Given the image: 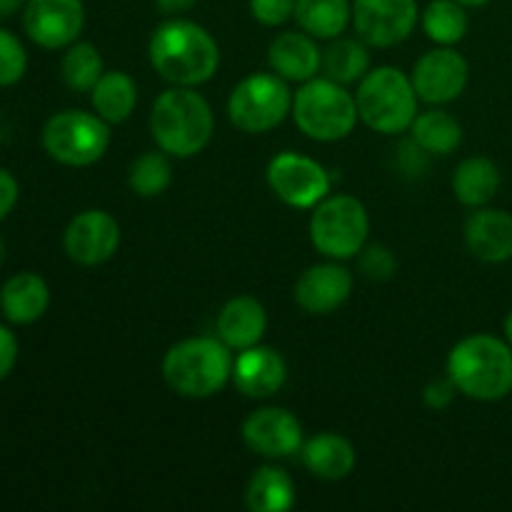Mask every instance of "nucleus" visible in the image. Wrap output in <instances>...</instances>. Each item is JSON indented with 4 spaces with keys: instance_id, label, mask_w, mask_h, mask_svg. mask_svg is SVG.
<instances>
[{
    "instance_id": "1",
    "label": "nucleus",
    "mask_w": 512,
    "mask_h": 512,
    "mask_svg": "<svg viewBox=\"0 0 512 512\" xmlns=\"http://www.w3.org/2000/svg\"><path fill=\"white\" fill-rule=\"evenodd\" d=\"M148 60L165 83L200 88L218 73L220 45L208 28L175 15L153 30L148 40Z\"/></svg>"
},
{
    "instance_id": "2",
    "label": "nucleus",
    "mask_w": 512,
    "mask_h": 512,
    "mask_svg": "<svg viewBox=\"0 0 512 512\" xmlns=\"http://www.w3.org/2000/svg\"><path fill=\"white\" fill-rule=\"evenodd\" d=\"M445 375L465 398L498 403L512 393V348L498 335H465L450 348Z\"/></svg>"
},
{
    "instance_id": "3",
    "label": "nucleus",
    "mask_w": 512,
    "mask_h": 512,
    "mask_svg": "<svg viewBox=\"0 0 512 512\" xmlns=\"http://www.w3.org/2000/svg\"><path fill=\"white\" fill-rule=\"evenodd\" d=\"M150 138L170 158L188 160L203 153L215 133V115L210 103L198 88L168 90L155 98L150 108Z\"/></svg>"
},
{
    "instance_id": "4",
    "label": "nucleus",
    "mask_w": 512,
    "mask_h": 512,
    "mask_svg": "<svg viewBox=\"0 0 512 512\" xmlns=\"http://www.w3.org/2000/svg\"><path fill=\"white\" fill-rule=\"evenodd\" d=\"M233 360V350L218 335H195L170 345L160 373L178 398L208 400L233 380Z\"/></svg>"
},
{
    "instance_id": "5",
    "label": "nucleus",
    "mask_w": 512,
    "mask_h": 512,
    "mask_svg": "<svg viewBox=\"0 0 512 512\" xmlns=\"http://www.w3.org/2000/svg\"><path fill=\"white\" fill-rule=\"evenodd\" d=\"M293 120L305 138L315 143H338L358 125V100L348 85L315 75L293 93Z\"/></svg>"
},
{
    "instance_id": "6",
    "label": "nucleus",
    "mask_w": 512,
    "mask_h": 512,
    "mask_svg": "<svg viewBox=\"0 0 512 512\" xmlns=\"http://www.w3.org/2000/svg\"><path fill=\"white\" fill-rule=\"evenodd\" d=\"M355 100L360 123L380 135H400L410 130L420 103L410 75L395 65L370 68L358 83Z\"/></svg>"
},
{
    "instance_id": "7",
    "label": "nucleus",
    "mask_w": 512,
    "mask_h": 512,
    "mask_svg": "<svg viewBox=\"0 0 512 512\" xmlns=\"http://www.w3.org/2000/svg\"><path fill=\"white\" fill-rule=\"evenodd\" d=\"M308 235L313 248L323 258L350 260L358 258L368 245L370 215L363 200L348 193H335L320 200L310 213Z\"/></svg>"
},
{
    "instance_id": "8",
    "label": "nucleus",
    "mask_w": 512,
    "mask_h": 512,
    "mask_svg": "<svg viewBox=\"0 0 512 512\" xmlns=\"http://www.w3.org/2000/svg\"><path fill=\"white\" fill-rule=\"evenodd\" d=\"M43 150L65 168H90L110 148V123L88 110H60L50 115L40 133Z\"/></svg>"
},
{
    "instance_id": "9",
    "label": "nucleus",
    "mask_w": 512,
    "mask_h": 512,
    "mask_svg": "<svg viewBox=\"0 0 512 512\" xmlns=\"http://www.w3.org/2000/svg\"><path fill=\"white\" fill-rule=\"evenodd\" d=\"M228 118L245 135H265L293 113V90L288 80L270 73H250L230 90Z\"/></svg>"
},
{
    "instance_id": "10",
    "label": "nucleus",
    "mask_w": 512,
    "mask_h": 512,
    "mask_svg": "<svg viewBox=\"0 0 512 512\" xmlns=\"http://www.w3.org/2000/svg\"><path fill=\"white\" fill-rule=\"evenodd\" d=\"M265 180L275 198L295 210H313L320 200L328 198L333 188L325 165L295 150L275 155L265 170Z\"/></svg>"
},
{
    "instance_id": "11",
    "label": "nucleus",
    "mask_w": 512,
    "mask_h": 512,
    "mask_svg": "<svg viewBox=\"0 0 512 512\" xmlns=\"http://www.w3.org/2000/svg\"><path fill=\"white\" fill-rule=\"evenodd\" d=\"M350 25L370 48H395L420 25L418 0H353Z\"/></svg>"
},
{
    "instance_id": "12",
    "label": "nucleus",
    "mask_w": 512,
    "mask_h": 512,
    "mask_svg": "<svg viewBox=\"0 0 512 512\" xmlns=\"http://www.w3.org/2000/svg\"><path fill=\"white\" fill-rule=\"evenodd\" d=\"M243 445L265 460H285L300 453L305 443L303 423L288 408L265 405L253 410L240 425Z\"/></svg>"
},
{
    "instance_id": "13",
    "label": "nucleus",
    "mask_w": 512,
    "mask_h": 512,
    "mask_svg": "<svg viewBox=\"0 0 512 512\" xmlns=\"http://www.w3.org/2000/svg\"><path fill=\"white\" fill-rule=\"evenodd\" d=\"M413 88L428 105H448L465 93L470 80V65L463 53L448 45H435L420 55L413 65Z\"/></svg>"
},
{
    "instance_id": "14",
    "label": "nucleus",
    "mask_w": 512,
    "mask_h": 512,
    "mask_svg": "<svg viewBox=\"0 0 512 512\" xmlns=\"http://www.w3.org/2000/svg\"><path fill=\"white\" fill-rule=\"evenodd\" d=\"M120 223L108 210L90 208L75 215L63 233V250L75 265L98 268L120 248Z\"/></svg>"
},
{
    "instance_id": "15",
    "label": "nucleus",
    "mask_w": 512,
    "mask_h": 512,
    "mask_svg": "<svg viewBox=\"0 0 512 512\" xmlns=\"http://www.w3.org/2000/svg\"><path fill=\"white\" fill-rule=\"evenodd\" d=\"M23 28L35 45L45 50H65L85 28L83 0H28L23 8Z\"/></svg>"
},
{
    "instance_id": "16",
    "label": "nucleus",
    "mask_w": 512,
    "mask_h": 512,
    "mask_svg": "<svg viewBox=\"0 0 512 512\" xmlns=\"http://www.w3.org/2000/svg\"><path fill=\"white\" fill-rule=\"evenodd\" d=\"M355 278L343 260H325L305 268L298 275L293 288V298L298 308L308 315L338 313L353 295Z\"/></svg>"
},
{
    "instance_id": "17",
    "label": "nucleus",
    "mask_w": 512,
    "mask_h": 512,
    "mask_svg": "<svg viewBox=\"0 0 512 512\" xmlns=\"http://www.w3.org/2000/svg\"><path fill=\"white\" fill-rule=\"evenodd\" d=\"M288 380V363L283 355L270 345H253L235 355L233 360V380L238 393L250 400H268L283 390Z\"/></svg>"
},
{
    "instance_id": "18",
    "label": "nucleus",
    "mask_w": 512,
    "mask_h": 512,
    "mask_svg": "<svg viewBox=\"0 0 512 512\" xmlns=\"http://www.w3.org/2000/svg\"><path fill=\"white\" fill-rule=\"evenodd\" d=\"M318 43L300 28L275 35L268 45L270 70L288 83H308L323 70V50Z\"/></svg>"
},
{
    "instance_id": "19",
    "label": "nucleus",
    "mask_w": 512,
    "mask_h": 512,
    "mask_svg": "<svg viewBox=\"0 0 512 512\" xmlns=\"http://www.w3.org/2000/svg\"><path fill=\"white\" fill-rule=\"evenodd\" d=\"M465 245L478 260L500 265L512 260V213L500 208H475L463 228Z\"/></svg>"
},
{
    "instance_id": "20",
    "label": "nucleus",
    "mask_w": 512,
    "mask_h": 512,
    "mask_svg": "<svg viewBox=\"0 0 512 512\" xmlns=\"http://www.w3.org/2000/svg\"><path fill=\"white\" fill-rule=\"evenodd\" d=\"M215 330L233 353H240V350L263 343L268 333V310L253 295H235L220 308Z\"/></svg>"
},
{
    "instance_id": "21",
    "label": "nucleus",
    "mask_w": 512,
    "mask_h": 512,
    "mask_svg": "<svg viewBox=\"0 0 512 512\" xmlns=\"http://www.w3.org/2000/svg\"><path fill=\"white\" fill-rule=\"evenodd\" d=\"M298 455L303 460V468L313 478L325 480V483H338V480L350 478V473L358 465L355 445L345 435L330 433V430L305 440Z\"/></svg>"
},
{
    "instance_id": "22",
    "label": "nucleus",
    "mask_w": 512,
    "mask_h": 512,
    "mask_svg": "<svg viewBox=\"0 0 512 512\" xmlns=\"http://www.w3.org/2000/svg\"><path fill=\"white\" fill-rule=\"evenodd\" d=\"M50 288L38 273H15L0 288V310L13 325H33L48 313Z\"/></svg>"
},
{
    "instance_id": "23",
    "label": "nucleus",
    "mask_w": 512,
    "mask_h": 512,
    "mask_svg": "<svg viewBox=\"0 0 512 512\" xmlns=\"http://www.w3.org/2000/svg\"><path fill=\"white\" fill-rule=\"evenodd\" d=\"M500 183V168L485 155H473V158L460 160L455 168L450 188H453L455 200L465 208H485L490 200L498 195Z\"/></svg>"
},
{
    "instance_id": "24",
    "label": "nucleus",
    "mask_w": 512,
    "mask_h": 512,
    "mask_svg": "<svg viewBox=\"0 0 512 512\" xmlns=\"http://www.w3.org/2000/svg\"><path fill=\"white\" fill-rule=\"evenodd\" d=\"M295 483L288 470L275 465H260L245 485V508L253 512H288L295 505Z\"/></svg>"
},
{
    "instance_id": "25",
    "label": "nucleus",
    "mask_w": 512,
    "mask_h": 512,
    "mask_svg": "<svg viewBox=\"0 0 512 512\" xmlns=\"http://www.w3.org/2000/svg\"><path fill=\"white\" fill-rule=\"evenodd\" d=\"M138 83L125 70H105L90 90V105L110 125H120L138 108Z\"/></svg>"
},
{
    "instance_id": "26",
    "label": "nucleus",
    "mask_w": 512,
    "mask_h": 512,
    "mask_svg": "<svg viewBox=\"0 0 512 512\" xmlns=\"http://www.w3.org/2000/svg\"><path fill=\"white\" fill-rule=\"evenodd\" d=\"M410 140L425 155H450L463 145V125L453 113L435 105L415 115L410 125Z\"/></svg>"
},
{
    "instance_id": "27",
    "label": "nucleus",
    "mask_w": 512,
    "mask_h": 512,
    "mask_svg": "<svg viewBox=\"0 0 512 512\" xmlns=\"http://www.w3.org/2000/svg\"><path fill=\"white\" fill-rule=\"evenodd\" d=\"M293 20L315 40H333L353 23V0H295Z\"/></svg>"
},
{
    "instance_id": "28",
    "label": "nucleus",
    "mask_w": 512,
    "mask_h": 512,
    "mask_svg": "<svg viewBox=\"0 0 512 512\" xmlns=\"http://www.w3.org/2000/svg\"><path fill=\"white\" fill-rule=\"evenodd\" d=\"M370 70V45L365 40L340 38L328 40V48L323 50V75L338 80L343 85L360 83Z\"/></svg>"
},
{
    "instance_id": "29",
    "label": "nucleus",
    "mask_w": 512,
    "mask_h": 512,
    "mask_svg": "<svg viewBox=\"0 0 512 512\" xmlns=\"http://www.w3.org/2000/svg\"><path fill=\"white\" fill-rule=\"evenodd\" d=\"M420 28L430 43L455 48L468 35V8H463L455 0H430L420 10Z\"/></svg>"
},
{
    "instance_id": "30",
    "label": "nucleus",
    "mask_w": 512,
    "mask_h": 512,
    "mask_svg": "<svg viewBox=\"0 0 512 512\" xmlns=\"http://www.w3.org/2000/svg\"><path fill=\"white\" fill-rule=\"evenodd\" d=\"M105 73L100 50L88 40H75L60 58V78L73 93H90Z\"/></svg>"
},
{
    "instance_id": "31",
    "label": "nucleus",
    "mask_w": 512,
    "mask_h": 512,
    "mask_svg": "<svg viewBox=\"0 0 512 512\" xmlns=\"http://www.w3.org/2000/svg\"><path fill=\"white\" fill-rule=\"evenodd\" d=\"M173 183V163L163 150H148L138 155L128 168V188L138 198H158Z\"/></svg>"
},
{
    "instance_id": "32",
    "label": "nucleus",
    "mask_w": 512,
    "mask_h": 512,
    "mask_svg": "<svg viewBox=\"0 0 512 512\" xmlns=\"http://www.w3.org/2000/svg\"><path fill=\"white\" fill-rule=\"evenodd\" d=\"M25 70H28V53L23 43L10 30L0 28V88L20 83Z\"/></svg>"
},
{
    "instance_id": "33",
    "label": "nucleus",
    "mask_w": 512,
    "mask_h": 512,
    "mask_svg": "<svg viewBox=\"0 0 512 512\" xmlns=\"http://www.w3.org/2000/svg\"><path fill=\"white\" fill-rule=\"evenodd\" d=\"M358 270L373 283H385L398 270V258L393 250L383 243H368L358 253Z\"/></svg>"
},
{
    "instance_id": "34",
    "label": "nucleus",
    "mask_w": 512,
    "mask_h": 512,
    "mask_svg": "<svg viewBox=\"0 0 512 512\" xmlns=\"http://www.w3.org/2000/svg\"><path fill=\"white\" fill-rule=\"evenodd\" d=\"M248 10L255 23L265 28H278L293 20L295 0H248Z\"/></svg>"
},
{
    "instance_id": "35",
    "label": "nucleus",
    "mask_w": 512,
    "mask_h": 512,
    "mask_svg": "<svg viewBox=\"0 0 512 512\" xmlns=\"http://www.w3.org/2000/svg\"><path fill=\"white\" fill-rule=\"evenodd\" d=\"M455 395H458V388H455L453 380L445 375V378H435V380H430L428 385H425L423 403H425V408L440 413V410H445V408H450V405H453Z\"/></svg>"
},
{
    "instance_id": "36",
    "label": "nucleus",
    "mask_w": 512,
    "mask_h": 512,
    "mask_svg": "<svg viewBox=\"0 0 512 512\" xmlns=\"http://www.w3.org/2000/svg\"><path fill=\"white\" fill-rule=\"evenodd\" d=\"M18 353V338L13 335V330L0 325V380L13 373L15 363H18Z\"/></svg>"
},
{
    "instance_id": "37",
    "label": "nucleus",
    "mask_w": 512,
    "mask_h": 512,
    "mask_svg": "<svg viewBox=\"0 0 512 512\" xmlns=\"http://www.w3.org/2000/svg\"><path fill=\"white\" fill-rule=\"evenodd\" d=\"M20 198V185L15 180V175L10 170L0 168V223L13 213V208L18 205Z\"/></svg>"
},
{
    "instance_id": "38",
    "label": "nucleus",
    "mask_w": 512,
    "mask_h": 512,
    "mask_svg": "<svg viewBox=\"0 0 512 512\" xmlns=\"http://www.w3.org/2000/svg\"><path fill=\"white\" fill-rule=\"evenodd\" d=\"M200 0H155V8L160 10L168 18H175V15H183L188 10H193Z\"/></svg>"
},
{
    "instance_id": "39",
    "label": "nucleus",
    "mask_w": 512,
    "mask_h": 512,
    "mask_svg": "<svg viewBox=\"0 0 512 512\" xmlns=\"http://www.w3.org/2000/svg\"><path fill=\"white\" fill-rule=\"evenodd\" d=\"M23 8V0H0V13L8 18V15L18 13V10Z\"/></svg>"
},
{
    "instance_id": "40",
    "label": "nucleus",
    "mask_w": 512,
    "mask_h": 512,
    "mask_svg": "<svg viewBox=\"0 0 512 512\" xmlns=\"http://www.w3.org/2000/svg\"><path fill=\"white\" fill-rule=\"evenodd\" d=\"M503 338L508 340V345L512 348V310L505 315V323H503Z\"/></svg>"
},
{
    "instance_id": "41",
    "label": "nucleus",
    "mask_w": 512,
    "mask_h": 512,
    "mask_svg": "<svg viewBox=\"0 0 512 512\" xmlns=\"http://www.w3.org/2000/svg\"><path fill=\"white\" fill-rule=\"evenodd\" d=\"M455 3H460L463 8H485V5L490 3V0H455Z\"/></svg>"
},
{
    "instance_id": "42",
    "label": "nucleus",
    "mask_w": 512,
    "mask_h": 512,
    "mask_svg": "<svg viewBox=\"0 0 512 512\" xmlns=\"http://www.w3.org/2000/svg\"><path fill=\"white\" fill-rule=\"evenodd\" d=\"M5 255H8V248H5V240L3 235H0V265L5 263Z\"/></svg>"
},
{
    "instance_id": "43",
    "label": "nucleus",
    "mask_w": 512,
    "mask_h": 512,
    "mask_svg": "<svg viewBox=\"0 0 512 512\" xmlns=\"http://www.w3.org/2000/svg\"><path fill=\"white\" fill-rule=\"evenodd\" d=\"M3 18H5V15H3V13H0V20H3Z\"/></svg>"
}]
</instances>
